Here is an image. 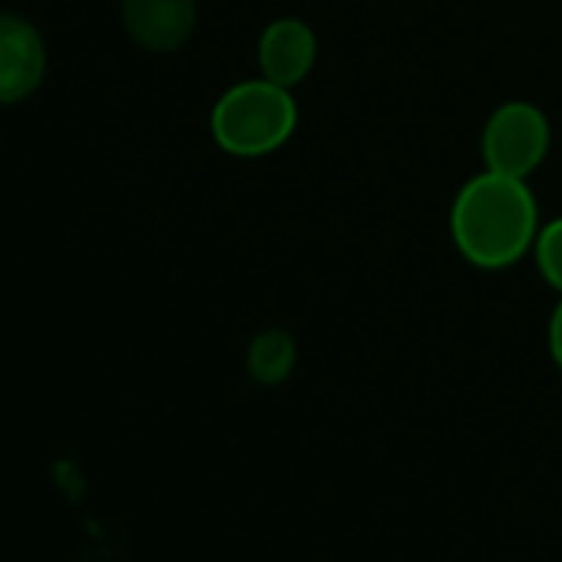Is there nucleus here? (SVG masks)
Returning a JSON list of instances; mask_svg holds the SVG:
<instances>
[{
  "mask_svg": "<svg viewBox=\"0 0 562 562\" xmlns=\"http://www.w3.org/2000/svg\"><path fill=\"white\" fill-rule=\"evenodd\" d=\"M457 248L480 268H506L536 238V199L522 179L483 172L470 179L450 212Z\"/></svg>",
  "mask_w": 562,
  "mask_h": 562,
  "instance_id": "obj_1",
  "label": "nucleus"
},
{
  "mask_svg": "<svg viewBox=\"0 0 562 562\" xmlns=\"http://www.w3.org/2000/svg\"><path fill=\"white\" fill-rule=\"evenodd\" d=\"M299 123L289 87L248 80L232 87L212 110V136L232 156H265L278 149Z\"/></svg>",
  "mask_w": 562,
  "mask_h": 562,
  "instance_id": "obj_2",
  "label": "nucleus"
},
{
  "mask_svg": "<svg viewBox=\"0 0 562 562\" xmlns=\"http://www.w3.org/2000/svg\"><path fill=\"white\" fill-rule=\"evenodd\" d=\"M549 149V123L532 103L499 106L483 130V159L490 172L529 176Z\"/></svg>",
  "mask_w": 562,
  "mask_h": 562,
  "instance_id": "obj_3",
  "label": "nucleus"
},
{
  "mask_svg": "<svg viewBox=\"0 0 562 562\" xmlns=\"http://www.w3.org/2000/svg\"><path fill=\"white\" fill-rule=\"evenodd\" d=\"M47 74L44 37L18 14H0V103L27 100Z\"/></svg>",
  "mask_w": 562,
  "mask_h": 562,
  "instance_id": "obj_4",
  "label": "nucleus"
},
{
  "mask_svg": "<svg viewBox=\"0 0 562 562\" xmlns=\"http://www.w3.org/2000/svg\"><path fill=\"white\" fill-rule=\"evenodd\" d=\"M123 27L143 50L172 54L195 31V0H123Z\"/></svg>",
  "mask_w": 562,
  "mask_h": 562,
  "instance_id": "obj_5",
  "label": "nucleus"
},
{
  "mask_svg": "<svg viewBox=\"0 0 562 562\" xmlns=\"http://www.w3.org/2000/svg\"><path fill=\"white\" fill-rule=\"evenodd\" d=\"M315 34L308 24L302 21H274L261 41H258V67L265 74V80L278 83V87H295L308 77V70L315 67Z\"/></svg>",
  "mask_w": 562,
  "mask_h": 562,
  "instance_id": "obj_6",
  "label": "nucleus"
},
{
  "mask_svg": "<svg viewBox=\"0 0 562 562\" xmlns=\"http://www.w3.org/2000/svg\"><path fill=\"white\" fill-rule=\"evenodd\" d=\"M248 364H251V374L258 378V381H281L289 371H292V364H295V345H292V338L289 335H281V331H268V335H261L255 345H251V358H248Z\"/></svg>",
  "mask_w": 562,
  "mask_h": 562,
  "instance_id": "obj_7",
  "label": "nucleus"
},
{
  "mask_svg": "<svg viewBox=\"0 0 562 562\" xmlns=\"http://www.w3.org/2000/svg\"><path fill=\"white\" fill-rule=\"evenodd\" d=\"M536 261L542 278L555 292H562V218L549 222L536 238Z\"/></svg>",
  "mask_w": 562,
  "mask_h": 562,
  "instance_id": "obj_8",
  "label": "nucleus"
},
{
  "mask_svg": "<svg viewBox=\"0 0 562 562\" xmlns=\"http://www.w3.org/2000/svg\"><path fill=\"white\" fill-rule=\"evenodd\" d=\"M549 351H552L555 364L562 368V302L555 305L552 322H549Z\"/></svg>",
  "mask_w": 562,
  "mask_h": 562,
  "instance_id": "obj_9",
  "label": "nucleus"
}]
</instances>
